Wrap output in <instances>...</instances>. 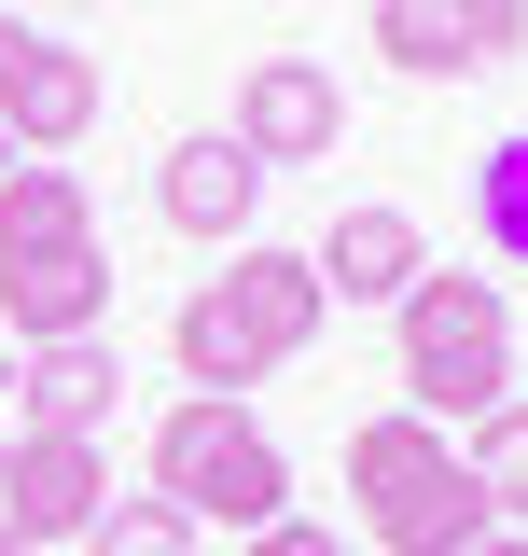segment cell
Returning <instances> with one entry per match:
<instances>
[{
    "label": "cell",
    "mask_w": 528,
    "mask_h": 556,
    "mask_svg": "<svg viewBox=\"0 0 528 556\" xmlns=\"http://www.w3.org/2000/svg\"><path fill=\"white\" fill-rule=\"evenodd\" d=\"M348 501H362V543L376 556H473L501 515L473 501L460 473V431H431V417H362L348 431Z\"/></svg>",
    "instance_id": "1"
},
{
    "label": "cell",
    "mask_w": 528,
    "mask_h": 556,
    "mask_svg": "<svg viewBox=\"0 0 528 556\" xmlns=\"http://www.w3.org/2000/svg\"><path fill=\"white\" fill-rule=\"evenodd\" d=\"M390 320H403V417L473 431V417L515 404V306H501V278L431 265V278L390 306Z\"/></svg>",
    "instance_id": "2"
},
{
    "label": "cell",
    "mask_w": 528,
    "mask_h": 556,
    "mask_svg": "<svg viewBox=\"0 0 528 556\" xmlns=\"http://www.w3.org/2000/svg\"><path fill=\"white\" fill-rule=\"evenodd\" d=\"M153 501H181L196 529H278L292 515V459H278V431H264L251 404H209V390H181V404L153 417Z\"/></svg>",
    "instance_id": "3"
},
{
    "label": "cell",
    "mask_w": 528,
    "mask_h": 556,
    "mask_svg": "<svg viewBox=\"0 0 528 556\" xmlns=\"http://www.w3.org/2000/svg\"><path fill=\"white\" fill-rule=\"evenodd\" d=\"M334 139H348V84L320 56H251L237 70V153H251L264 181L278 167H320Z\"/></svg>",
    "instance_id": "4"
},
{
    "label": "cell",
    "mask_w": 528,
    "mask_h": 556,
    "mask_svg": "<svg viewBox=\"0 0 528 556\" xmlns=\"http://www.w3.org/2000/svg\"><path fill=\"white\" fill-rule=\"evenodd\" d=\"M528 42V0H376V56L445 84V70H501Z\"/></svg>",
    "instance_id": "5"
},
{
    "label": "cell",
    "mask_w": 528,
    "mask_h": 556,
    "mask_svg": "<svg viewBox=\"0 0 528 556\" xmlns=\"http://www.w3.org/2000/svg\"><path fill=\"white\" fill-rule=\"evenodd\" d=\"M153 208H167V237H209V251H251L264 167L237 153V126H196V139H167V167H153Z\"/></svg>",
    "instance_id": "6"
},
{
    "label": "cell",
    "mask_w": 528,
    "mask_h": 556,
    "mask_svg": "<svg viewBox=\"0 0 528 556\" xmlns=\"http://www.w3.org/2000/svg\"><path fill=\"white\" fill-rule=\"evenodd\" d=\"M306 265H320V292H334V306H403V292L431 278V237H417V208L348 195V208L320 223V251H306Z\"/></svg>",
    "instance_id": "7"
},
{
    "label": "cell",
    "mask_w": 528,
    "mask_h": 556,
    "mask_svg": "<svg viewBox=\"0 0 528 556\" xmlns=\"http://www.w3.org/2000/svg\"><path fill=\"white\" fill-rule=\"evenodd\" d=\"M98 320H112V251H98V237L0 265V334L14 348H70V334H98Z\"/></svg>",
    "instance_id": "8"
},
{
    "label": "cell",
    "mask_w": 528,
    "mask_h": 556,
    "mask_svg": "<svg viewBox=\"0 0 528 556\" xmlns=\"http://www.w3.org/2000/svg\"><path fill=\"white\" fill-rule=\"evenodd\" d=\"M126 404V348L112 334H70V348H14V431H70L98 445V417Z\"/></svg>",
    "instance_id": "9"
},
{
    "label": "cell",
    "mask_w": 528,
    "mask_h": 556,
    "mask_svg": "<svg viewBox=\"0 0 528 556\" xmlns=\"http://www.w3.org/2000/svg\"><path fill=\"white\" fill-rule=\"evenodd\" d=\"M84 126H98V56H70L56 28H42V42H28V70H14V98H0V139L56 167Z\"/></svg>",
    "instance_id": "10"
},
{
    "label": "cell",
    "mask_w": 528,
    "mask_h": 556,
    "mask_svg": "<svg viewBox=\"0 0 528 556\" xmlns=\"http://www.w3.org/2000/svg\"><path fill=\"white\" fill-rule=\"evenodd\" d=\"M223 292H237V320L264 334V362H306V348H320V320H334L320 265H306V251H264V237L223 265Z\"/></svg>",
    "instance_id": "11"
},
{
    "label": "cell",
    "mask_w": 528,
    "mask_h": 556,
    "mask_svg": "<svg viewBox=\"0 0 528 556\" xmlns=\"http://www.w3.org/2000/svg\"><path fill=\"white\" fill-rule=\"evenodd\" d=\"M14 501H28V543H84L98 501H112V459L70 445V431H14Z\"/></svg>",
    "instance_id": "12"
},
{
    "label": "cell",
    "mask_w": 528,
    "mask_h": 556,
    "mask_svg": "<svg viewBox=\"0 0 528 556\" xmlns=\"http://www.w3.org/2000/svg\"><path fill=\"white\" fill-rule=\"evenodd\" d=\"M167 362H181V390H209V404H237V390H264V376H278V362H264V334L237 320V292H223V278H209V292H181Z\"/></svg>",
    "instance_id": "13"
},
{
    "label": "cell",
    "mask_w": 528,
    "mask_h": 556,
    "mask_svg": "<svg viewBox=\"0 0 528 556\" xmlns=\"http://www.w3.org/2000/svg\"><path fill=\"white\" fill-rule=\"evenodd\" d=\"M70 237H98L84 181L42 167V153H14V181H0V265H14V251H70Z\"/></svg>",
    "instance_id": "14"
},
{
    "label": "cell",
    "mask_w": 528,
    "mask_h": 556,
    "mask_svg": "<svg viewBox=\"0 0 528 556\" xmlns=\"http://www.w3.org/2000/svg\"><path fill=\"white\" fill-rule=\"evenodd\" d=\"M460 473H473V501H487L501 529H528V390H515L501 417H473V431H460Z\"/></svg>",
    "instance_id": "15"
},
{
    "label": "cell",
    "mask_w": 528,
    "mask_h": 556,
    "mask_svg": "<svg viewBox=\"0 0 528 556\" xmlns=\"http://www.w3.org/2000/svg\"><path fill=\"white\" fill-rule=\"evenodd\" d=\"M473 237H487L501 265H528V126L487 139V167H473Z\"/></svg>",
    "instance_id": "16"
},
{
    "label": "cell",
    "mask_w": 528,
    "mask_h": 556,
    "mask_svg": "<svg viewBox=\"0 0 528 556\" xmlns=\"http://www.w3.org/2000/svg\"><path fill=\"white\" fill-rule=\"evenodd\" d=\"M84 556H196V515H181V501H153V486H112V501H98V529H84Z\"/></svg>",
    "instance_id": "17"
},
{
    "label": "cell",
    "mask_w": 528,
    "mask_h": 556,
    "mask_svg": "<svg viewBox=\"0 0 528 556\" xmlns=\"http://www.w3.org/2000/svg\"><path fill=\"white\" fill-rule=\"evenodd\" d=\"M237 556H348V543H334L320 515H278V529H251V543H237Z\"/></svg>",
    "instance_id": "18"
},
{
    "label": "cell",
    "mask_w": 528,
    "mask_h": 556,
    "mask_svg": "<svg viewBox=\"0 0 528 556\" xmlns=\"http://www.w3.org/2000/svg\"><path fill=\"white\" fill-rule=\"evenodd\" d=\"M0 556H42L28 543V501H14V445H0Z\"/></svg>",
    "instance_id": "19"
},
{
    "label": "cell",
    "mask_w": 528,
    "mask_h": 556,
    "mask_svg": "<svg viewBox=\"0 0 528 556\" xmlns=\"http://www.w3.org/2000/svg\"><path fill=\"white\" fill-rule=\"evenodd\" d=\"M28 42H42V28H14V14H0V98H14V70H28Z\"/></svg>",
    "instance_id": "20"
},
{
    "label": "cell",
    "mask_w": 528,
    "mask_h": 556,
    "mask_svg": "<svg viewBox=\"0 0 528 556\" xmlns=\"http://www.w3.org/2000/svg\"><path fill=\"white\" fill-rule=\"evenodd\" d=\"M473 556H528V529H487V543H473Z\"/></svg>",
    "instance_id": "21"
},
{
    "label": "cell",
    "mask_w": 528,
    "mask_h": 556,
    "mask_svg": "<svg viewBox=\"0 0 528 556\" xmlns=\"http://www.w3.org/2000/svg\"><path fill=\"white\" fill-rule=\"evenodd\" d=\"M0 181H14V139H0Z\"/></svg>",
    "instance_id": "22"
},
{
    "label": "cell",
    "mask_w": 528,
    "mask_h": 556,
    "mask_svg": "<svg viewBox=\"0 0 528 556\" xmlns=\"http://www.w3.org/2000/svg\"><path fill=\"white\" fill-rule=\"evenodd\" d=\"M515 348H528V320H515Z\"/></svg>",
    "instance_id": "23"
},
{
    "label": "cell",
    "mask_w": 528,
    "mask_h": 556,
    "mask_svg": "<svg viewBox=\"0 0 528 556\" xmlns=\"http://www.w3.org/2000/svg\"><path fill=\"white\" fill-rule=\"evenodd\" d=\"M70 14H84V0H70Z\"/></svg>",
    "instance_id": "24"
}]
</instances>
